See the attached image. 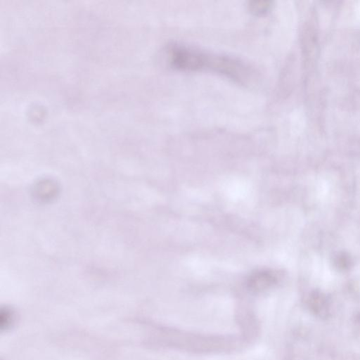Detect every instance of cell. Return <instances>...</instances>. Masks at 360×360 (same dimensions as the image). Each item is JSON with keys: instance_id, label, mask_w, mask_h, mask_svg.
I'll use <instances>...</instances> for the list:
<instances>
[{"instance_id": "cell-1", "label": "cell", "mask_w": 360, "mask_h": 360, "mask_svg": "<svg viewBox=\"0 0 360 360\" xmlns=\"http://www.w3.org/2000/svg\"><path fill=\"white\" fill-rule=\"evenodd\" d=\"M171 62L172 65L177 68L184 70L212 68L238 79L248 75L245 67L238 61L229 58L208 55L184 47L176 46L174 49Z\"/></svg>"}]
</instances>
